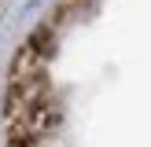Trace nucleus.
Instances as JSON below:
<instances>
[{
	"instance_id": "obj_1",
	"label": "nucleus",
	"mask_w": 151,
	"mask_h": 147,
	"mask_svg": "<svg viewBox=\"0 0 151 147\" xmlns=\"http://www.w3.org/2000/svg\"><path fill=\"white\" fill-rule=\"evenodd\" d=\"M52 125V88H48V55L37 41L11 59V77L4 92V132L11 147H33Z\"/></svg>"
}]
</instances>
